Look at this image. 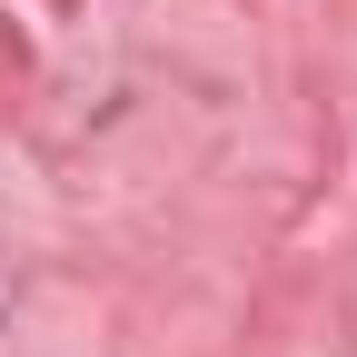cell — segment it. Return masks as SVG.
<instances>
[]
</instances>
